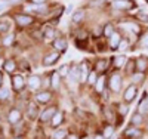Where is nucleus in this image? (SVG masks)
<instances>
[{
  "label": "nucleus",
  "mask_w": 148,
  "mask_h": 139,
  "mask_svg": "<svg viewBox=\"0 0 148 139\" xmlns=\"http://www.w3.org/2000/svg\"><path fill=\"white\" fill-rule=\"evenodd\" d=\"M10 83H12V89L15 92H19L25 87V79H24L21 74H12Z\"/></svg>",
  "instance_id": "7ed1b4c3"
},
{
  "label": "nucleus",
  "mask_w": 148,
  "mask_h": 139,
  "mask_svg": "<svg viewBox=\"0 0 148 139\" xmlns=\"http://www.w3.org/2000/svg\"><path fill=\"white\" fill-rule=\"evenodd\" d=\"M68 139H77V138H76V135H70V136H68Z\"/></svg>",
  "instance_id": "8fccbe9b"
},
{
  "label": "nucleus",
  "mask_w": 148,
  "mask_h": 139,
  "mask_svg": "<svg viewBox=\"0 0 148 139\" xmlns=\"http://www.w3.org/2000/svg\"><path fill=\"white\" fill-rule=\"evenodd\" d=\"M121 27L127 28L130 33L136 34V36L142 33V31H141V25H139V24H136V22H133V21H129V22H123V24H121Z\"/></svg>",
  "instance_id": "4468645a"
},
{
  "label": "nucleus",
  "mask_w": 148,
  "mask_h": 139,
  "mask_svg": "<svg viewBox=\"0 0 148 139\" xmlns=\"http://www.w3.org/2000/svg\"><path fill=\"white\" fill-rule=\"evenodd\" d=\"M108 59L107 58H99L96 62H95V71L98 74H104L107 70H108Z\"/></svg>",
  "instance_id": "9b49d317"
},
{
  "label": "nucleus",
  "mask_w": 148,
  "mask_h": 139,
  "mask_svg": "<svg viewBox=\"0 0 148 139\" xmlns=\"http://www.w3.org/2000/svg\"><path fill=\"white\" fill-rule=\"evenodd\" d=\"M144 121V116L139 114V112H135V114L130 117V124L132 126H141Z\"/></svg>",
  "instance_id": "cd10ccee"
},
{
  "label": "nucleus",
  "mask_w": 148,
  "mask_h": 139,
  "mask_svg": "<svg viewBox=\"0 0 148 139\" xmlns=\"http://www.w3.org/2000/svg\"><path fill=\"white\" fill-rule=\"evenodd\" d=\"M61 75H59V73L58 71H53L52 73V77H51V87L53 90H56V89H59V83H61Z\"/></svg>",
  "instance_id": "aec40b11"
},
{
  "label": "nucleus",
  "mask_w": 148,
  "mask_h": 139,
  "mask_svg": "<svg viewBox=\"0 0 148 139\" xmlns=\"http://www.w3.org/2000/svg\"><path fill=\"white\" fill-rule=\"evenodd\" d=\"M135 70L138 73H147L148 71V56L147 55H141L135 59Z\"/></svg>",
  "instance_id": "423d86ee"
},
{
  "label": "nucleus",
  "mask_w": 148,
  "mask_h": 139,
  "mask_svg": "<svg viewBox=\"0 0 148 139\" xmlns=\"http://www.w3.org/2000/svg\"><path fill=\"white\" fill-rule=\"evenodd\" d=\"M132 80H133V83H142L144 81V79H145V74L144 73H138V71H135L132 75Z\"/></svg>",
  "instance_id": "7c9ffc66"
},
{
  "label": "nucleus",
  "mask_w": 148,
  "mask_h": 139,
  "mask_svg": "<svg viewBox=\"0 0 148 139\" xmlns=\"http://www.w3.org/2000/svg\"><path fill=\"white\" fill-rule=\"evenodd\" d=\"M138 112L142 116H147L148 114V95L144 93V96L141 98L139 104H138Z\"/></svg>",
  "instance_id": "ddd939ff"
},
{
  "label": "nucleus",
  "mask_w": 148,
  "mask_h": 139,
  "mask_svg": "<svg viewBox=\"0 0 148 139\" xmlns=\"http://www.w3.org/2000/svg\"><path fill=\"white\" fill-rule=\"evenodd\" d=\"M8 96H9V89L8 87H0V101L6 99Z\"/></svg>",
  "instance_id": "79ce46f5"
},
{
  "label": "nucleus",
  "mask_w": 148,
  "mask_h": 139,
  "mask_svg": "<svg viewBox=\"0 0 148 139\" xmlns=\"http://www.w3.org/2000/svg\"><path fill=\"white\" fill-rule=\"evenodd\" d=\"M53 49L56 50V52H64V50L67 49V40L64 39V37H59V39H55L53 40Z\"/></svg>",
  "instance_id": "f3484780"
},
{
  "label": "nucleus",
  "mask_w": 148,
  "mask_h": 139,
  "mask_svg": "<svg viewBox=\"0 0 148 139\" xmlns=\"http://www.w3.org/2000/svg\"><path fill=\"white\" fill-rule=\"evenodd\" d=\"M62 121H64V114H62V112H56V114L53 116V118L51 120V123H52V127L58 129V126L62 124Z\"/></svg>",
  "instance_id": "393cba45"
},
{
  "label": "nucleus",
  "mask_w": 148,
  "mask_h": 139,
  "mask_svg": "<svg viewBox=\"0 0 148 139\" xmlns=\"http://www.w3.org/2000/svg\"><path fill=\"white\" fill-rule=\"evenodd\" d=\"M68 136V132L65 129H56L52 135V139H67Z\"/></svg>",
  "instance_id": "c756f323"
},
{
  "label": "nucleus",
  "mask_w": 148,
  "mask_h": 139,
  "mask_svg": "<svg viewBox=\"0 0 148 139\" xmlns=\"http://www.w3.org/2000/svg\"><path fill=\"white\" fill-rule=\"evenodd\" d=\"M5 62H6V61H5L3 58H0V68H3V67H5Z\"/></svg>",
  "instance_id": "de8ad7c7"
},
{
  "label": "nucleus",
  "mask_w": 148,
  "mask_h": 139,
  "mask_svg": "<svg viewBox=\"0 0 148 139\" xmlns=\"http://www.w3.org/2000/svg\"><path fill=\"white\" fill-rule=\"evenodd\" d=\"M141 135H142V132L136 127V126H132V127H129V129L125 130V136H129L130 139H136V138H139Z\"/></svg>",
  "instance_id": "a211bd4d"
},
{
  "label": "nucleus",
  "mask_w": 148,
  "mask_h": 139,
  "mask_svg": "<svg viewBox=\"0 0 148 139\" xmlns=\"http://www.w3.org/2000/svg\"><path fill=\"white\" fill-rule=\"evenodd\" d=\"M127 47H129V39H121L119 45V50H126Z\"/></svg>",
  "instance_id": "ea45409f"
},
{
  "label": "nucleus",
  "mask_w": 148,
  "mask_h": 139,
  "mask_svg": "<svg viewBox=\"0 0 148 139\" xmlns=\"http://www.w3.org/2000/svg\"><path fill=\"white\" fill-rule=\"evenodd\" d=\"M86 37H88V33H86V31H79V34H77V42L79 40H86Z\"/></svg>",
  "instance_id": "c03bdc74"
},
{
  "label": "nucleus",
  "mask_w": 148,
  "mask_h": 139,
  "mask_svg": "<svg viewBox=\"0 0 148 139\" xmlns=\"http://www.w3.org/2000/svg\"><path fill=\"white\" fill-rule=\"evenodd\" d=\"M5 71L6 73H9L10 75L15 73V70H16V62L14 61V59H6V62H5Z\"/></svg>",
  "instance_id": "5701e85b"
},
{
  "label": "nucleus",
  "mask_w": 148,
  "mask_h": 139,
  "mask_svg": "<svg viewBox=\"0 0 148 139\" xmlns=\"http://www.w3.org/2000/svg\"><path fill=\"white\" fill-rule=\"evenodd\" d=\"M27 116H28L30 120L37 118V116H39V110H37V105L36 104H33V102L28 104V107H27Z\"/></svg>",
  "instance_id": "6ab92c4d"
},
{
  "label": "nucleus",
  "mask_w": 148,
  "mask_h": 139,
  "mask_svg": "<svg viewBox=\"0 0 148 139\" xmlns=\"http://www.w3.org/2000/svg\"><path fill=\"white\" fill-rule=\"evenodd\" d=\"M56 112H58V108L55 107V105H52V107H47L43 112H42V114H40V121L42 123H46V121H49V120H52L53 118V116L56 114Z\"/></svg>",
  "instance_id": "6e6552de"
},
{
  "label": "nucleus",
  "mask_w": 148,
  "mask_h": 139,
  "mask_svg": "<svg viewBox=\"0 0 148 139\" xmlns=\"http://www.w3.org/2000/svg\"><path fill=\"white\" fill-rule=\"evenodd\" d=\"M16 2H19V0H10V3H16Z\"/></svg>",
  "instance_id": "3c124183"
},
{
  "label": "nucleus",
  "mask_w": 148,
  "mask_h": 139,
  "mask_svg": "<svg viewBox=\"0 0 148 139\" xmlns=\"http://www.w3.org/2000/svg\"><path fill=\"white\" fill-rule=\"evenodd\" d=\"M136 93H138V87L136 86H135V84L127 86L125 93H123V99H125V102L126 104H130L132 101L135 99V96H136Z\"/></svg>",
  "instance_id": "0eeeda50"
},
{
  "label": "nucleus",
  "mask_w": 148,
  "mask_h": 139,
  "mask_svg": "<svg viewBox=\"0 0 148 139\" xmlns=\"http://www.w3.org/2000/svg\"><path fill=\"white\" fill-rule=\"evenodd\" d=\"M9 28H10V24H9V21H0V33L2 34H5V33H8L9 31Z\"/></svg>",
  "instance_id": "c9c22d12"
},
{
  "label": "nucleus",
  "mask_w": 148,
  "mask_h": 139,
  "mask_svg": "<svg viewBox=\"0 0 148 139\" xmlns=\"http://www.w3.org/2000/svg\"><path fill=\"white\" fill-rule=\"evenodd\" d=\"M27 84L31 90H39L40 86H42V79L39 75H31V77L27 80Z\"/></svg>",
  "instance_id": "f8f14e48"
},
{
  "label": "nucleus",
  "mask_w": 148,
  "mask_h": 139,
  "mask_svg": "<svg viewBox=\"0 0 148 139\" xmlns=\"http://www.w3.org/2000/svg\"><path fill=\"white\" fill-rule=\"evenodd\" d=\"M90 139H105V138H104L102 133H96V135H95L93 138H90Z\"/></svg>",
  "instance_id": "49530a36"
},
{
  "label": "nucleus",
  "mask_w": 148,
  "mask_h": 139,
  "mask_svg": "<svg viewBox=\"0 0 148 139\" xmlns=\"http://www.w3.org/2000/svg\"><path fill=\"white\" fill-rule=\"evenodd\" d=\"M82 139H90V138H82Z\"/></svg>",
  "instance_id": "603ef678"
},
{
  "label": "nucleus",
  "mask_w": 148,
  "mask_h": 139,
  "mask_svg": "<svg viewBox=\"0 0 148 139\" xmlns=\"http://www.w3.org/2000/svg\"><path fill=\"white\" fill-rule=\"evenodd\" d=\"M36 101L39 104H47L49 101L52 99V93L51 92H47V90H45V92H39V93H36Z\"/></svg>",
  "instance_id": "2eb2a0df"
},
{
  "label": "nucleus",
  "mask_w": 148,
  "mask_h": 139,
  "mask_svg": "<svg viewBox=\"0 0 148 139\" xmlns=\"http://www.w3.org/2000/svg\"><path fill=\"white\" fill-rule=\"evenodd\" d=\"M102 135H104V138H105V139H110L111 136L114 135V126H111V124L105 126V127H104V132H102Z\"/></svg>",
  "instance_id": "2f4dec72"
},
{
  "label": "nucleus",
  "mask_w": 148,
  "mask_h": 139,
  "mask_svg": "<svg viewBox=\"0 0 148 139\" xmlns=\"http://www.w3.org/2000/svg\"><path fill=\"white\" fill-rule=\"evenodd\" d=\"M126 62H127L126 55H116V56L113 58V64H114L116 68H121L123 65L126 64Z\"/></svg>",
  "instance_id": "4be33fe9"
},
{
  "label": "nucleus",
  "mask_w": 148,
  "mask_h": 139,
  "mask_svg": "<svg viewBox=\"0 0 148 139\" xmlns=\"http://www.w3.org/2000/svg\"><path fill=\"white\" fill-rule=\"evenodd\" d=\"M21 118H22V116H21V111H19L18 108H12V110L9 111V114H8V121H9L10 124L21 123Z\"/></svg>",
  "instance_id": "9d476101"
},
{
  "label": "nucleus",
  "mask_w": 148,
  "mask_h": 139,
  "mask_svg": "<svg viewBox=\"0 0 148 139\" xmlns=\"http://www.w3.org/2000/svg\"><path fill=\"white\" fill-rule=\"evenodd\" d=\"M55 37V28L52 27V25H47V27L45 28L43 31V39L45 40H52Z\"/></svg>",
  "instance_id": "a878e982"
},
{
  "label": "nucleus",
  "mask_w": 148,
  "mask_h": 139,
  "mask_svg": "<svg viewBox=\"0 0 148 139\" xmlns=\"http://www.w3.org/2000/svg\"><path fill=\"white\" fill-rule=\"evenodd\" d=\"M121 34L120 33H114L113 36L110 37V42H108V45H110V49H113V50H116V49H119V45H120V42H121Z\"/></svg>",
  "instance_id": "dca6fc26"
},
{
  "label": "nucleus",
  "mask_w": 148,
  "mask_h": 139,
  "mask_svg": "<svg viewBox=\"0 0 148 139\" xmlns=\"http://www.w3.org/2000/svg\"><path fill=\"white\" fill-rule=\"evenodd\" d=\"M59 58H61V53L56 52V50H53V52H49L43 56L42 64H43V67H51V65L56 64V62L59 61Z\"/></svg>",
  "instance_id": "f03ea898"
},
{
  "label": "nucleus",
  "mask_w": 148,
  "mask_h": 139,
  "mask_svg": "<svg viewBox=\"0 0 148 139\" xmlns=\"http://www.w3.org/2000/svg\"><path fill=\"white\" fill-rule=\"evenodd\" d=\"M127 110H129L127 104H119V116L125 117V116L127 114Z\"/></svg>",
  "instance_id": "e433bc0d"
},
{
  "label": "nucleus",
  "mask_w": 148,
  "mask_h": 139,
  "mask_svg": "<svg viewBox=\"0 0 148 139\" xmlns=\"http://www.w3.org/2000/svg\"><path fill=\"white\" fill-rule=\"evenodd\" d=\"M58 73H59L61 77H67V75L70 74V65H67V64L61 65V67H59V70H58Z\"/></svg>",
  "instance_id": "72a5a7b5"
},
{
  "label": "nucleus",
  "mask_w": 148,
  "mask_h": 139,
  "mask_svg": "<svg viewBox=\"0 0 148 139\" xmlns=\"http://www.w3.org/2000/svg\"><path fill=\"white\" fill-rule=\"evenodd\" d=\"M102 33H104V36H105V37H108V39H110V37L116 33L114 25L111 24V22H107V24L104 25V28H102Z\"/></svg>",
  "instance_id": "bb28decb"
},
{
  "label": "nucleus",
  "mask_w": 148,
  "mask_h": 139,
  "mask_svg": "<svg viewBox=\"0 0 148 139\" xmlns=\"http://www.w3.org/2000/svg\"><path fill=\"white\" fill-rule=\"evenodd\" d=\"M83 18H84V10H76V12H74V14L71 15V21H73L74 24L82 22Z\"/></svg>",
  "instance_id": "c85d7f7f"
},
{
  "label": "nucleus",
  "mask_w": 148,
  "mask_h": 139,
  "mask_svg": "<svg viewBox=\"0 0 148 139\" xmlns=\"http://www.w3.org/2000/svg\"><path fill=\"white\" fill-rule=\"evenodd\" d=\"M30 2H31L33 5H36V6H39V5H45L47 0H30Z\"/></svg>",
  "instance_id": "a18cd8bd"
},
{
  "label": "nucleus",
  "mask_w": 148,
  "mask_h": 139,
  "mask_svg": "<svg viewBox=\"0 0 148 139\" xmlns=\"http://www.w3.org/2000/svg\"><path fill=\"white\" fill-rule=\"evenodd\" d=\"M145 2H147V3H148V0H145Z\"/></svg>",
  "instance_id": "864d4df0"
},
{
  "label": "nucleus",
  "mask_w": 148,
  "mask_h": 139,
  "mask_svg": "<svg viewBox=\"0 0 148 139\" xmlns=\"http://www.w3.org/2000/svg\"><path fill=\"white\" fill-rule=\"evenodd\" d=\"M104 86H105V75L101 74L99 77H98L96 83H95V90H96L98 93H102V92H104Z\"/></svg>",
  "instance_id": "b1692460"
},
{
  "label": "nucleus",
  "mask_w": 148,
  "mask_h": 139,
  "mask_svg": "<svg viewBox=\"0 0 148 139\" xmlns=\"http://www.w3.org/2000/svg\"><path fill=\"white\" fill-rule=\"evenodd\" d=\"M10 6V0H0V12L6 10Z\"/></svg>",
  "instance_id": "a19ab883"
},
{
  "label": "nucleus",
  "mask_w": 148,
  "mask_h": 139,
  "mask_svg": "<svg viewBox=\"0 0 148 139\" xmlns=\"http://www.w3.org/2000/svg\"><path fill=\"white\" fill-rule=\"evenodd\" d=\"M18 139H19V138H18Z\"/></svg>",
  "instance_id": "5fc2aeb1"
},
{
  "label": "nucleus",
  "mask_w": 148,
  "mask_h": 139,
  "mask_svg": "<svg viewBox=\"0 0 148 139\" xmlns=\"http://www.w3.org/2000/svg\"><path fill=\"white\" fill-rule=\"evenodd\" d=\"M113 6L116 10H132V8H135L133 0H114Z\"/></svg>",
  "instance_id": "39448f33"
},
{
  "label": "nucleus",
  "mask_w": 148,
  "mask_h": 139,
  "mask_svg": "<svg viewBox=\"0 0 148 139\" xmlns=\"http://www.w3.org/2000/svg\"><path fill=\"white\" fill-rule=\"evenodd\" d=\"M15 21H16V24L19 25V27L25 28V27H30V25L34 22V18L31 15H28V14H18V15H15Z\"/></svg>",
  "instance_id": "20e7f679"
},
{
  "label": "nucleus",
  "mask_w": 148,
  "mask_h": 139,
  "mask_svg": "<svg viewBox=\"0 0 148 139\" xmlns=\"http://www.w3.org/2000/svg\"><path fill=\"white\" fill-rule=\"evenodd\" d=\"M98 77H99V75H98V73L92 70V71L89 73V75H88V81H86V83H89V84H92V86H95V83H96V80H98Z\"/></svg>",
  "instance_id": "473e14b6"
},
{
  "label": "nucleus",
  "mask_w": 148,
  "mask_h": 139,
  "mask_svg": "<svg viewBox=\"0 0 148 139\" xmlns=\"http://www.w3.org/2000/svg\"><path fill=\"white\" fill-rule=\"evenodd\" d=\"M14 40H15V36L14 34H8L3 39V46H10L12 43H14Z\"/></svg>",
  "instance_id": "4c0bfd02"
},
{
  "label": "nucleus",
  "mask_w": 148,
  "mask_h": 139,
  "mask_svg": "<svg viewBox=\"0 0 148 139\" xmlns=\"http://www.w3.org/2000/svg\"><path fill=\"white\" fill-rule=\"evenodd\" d=\"M79 68H80V81H88V75H89V73L92 71V70L89 68V62H88V61L80 62Z\"/></svg>",
  "instance_id": "1a4fd4ad"
},
{
  "label": "nucleus",
  "mask_w": 148,
  "mask_h": 139,
  "mask_svg": "<svg viewBox=\"0 0 148 139\" xmlns=\"http://www.w3.org/2000/svg\"><path fill=\"white\" fill-rule=\"evenodd\" d=\"M138 19L141 22H144V24H148V14H142V12H141V14L138 15Z\"/></svg>",
  "instance_id": "37998d69"
},
{
  "label": "nucleus",
  "mask_w": 148,
  "mask_h": 139,
  "mask_svg": "<svg viewBox=\"0 0 148 139\" xmlns=\"http://www.w3.org/2000/svg\"><path fill=\"white\" fill-rule=\"evenodd\" d=\"M68 77H70L71 81H74V83L80 80V68H79V65H73V67H71Z\"/></svg>",
  "instance_id": "412c9836"
},
{
  "label": "nucleus",
  "mask_w": 148,
  "mask_h": 139,
  "mask_svg": "<svg viewBox=\"0 0 148 139\" xmlns=\"http://www.w3.org/2000/svg\"><path fill=\"white\" fill-rule=\"evenodd\" d=\"M139 43H141V46H142V47L148 49V33L142 34V37H141V40H139Z\"/></svg>",
  "instance_id": "58836bf2"
},
{
  "label": "nucleus",
  "mask_w": 148,
  "mask_h": 139,
  "mask_svg": "<svg viewBox=\"0 0 148 139\" xmlns=\"http://www.w3.org/2000/svg\"><path fill=\"white\" fill-rule=\"evenodd\" d=\"M2 84H3V74L0 73V87H2Z\"/></svg>",
  "instance_id": "09e8293b"
},
{
  "label": "nucleus",
  "mask_w": 148,
  "mask_h": 139,
  "mask_svg": "<svg viewBox=\"0 0 148 139\" xmlns=\"http://www.w3.org/2000/svg\"><path fill=\"white\" fill-rule=\"evenodd\" d=\"M121 84H123V80H121V75L119 73L113 74L110 77V81H108V86H110V89L113 90L114 93H119L120 89H121Z\"/></svg>",
  "instance_id": "f257e3e1"
},
{
  "label": "nucleus",
  "mask_w": 148,
  "mask_h": 139,
  "mask_svg": "<svg viewBox=\"0 0 148 139\" xmlns=\"http://www.w3.org/2000/svg\"><path fill=\"white\" fill-rule=\"evenodd\" d=\"M135 71H136V70H135V59H130V61H127V62H126V73L132 75Z\"/></svg>",
  "instance_id": "f704fd0d"
}]
</instances>
